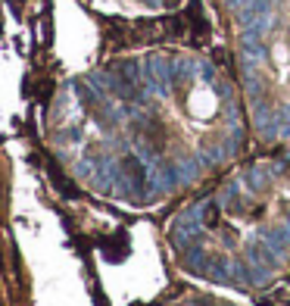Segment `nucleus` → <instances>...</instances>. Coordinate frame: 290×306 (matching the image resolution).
<instances>
[{"label": "nucleus", "mask_w": 290, "mask_h": 306, "mask_svg": "<svg viewBox=\"0 0 290 306\" xmlns=\"http://www.w3.org/2000/svg\"><path fill=\"white\" fill-rule=\"evenodd\" d=\"M175 247L187 272L231 288H259L290 259V175L259 166L194 203Z\"/></svg>", "instance_id": "f257e3e1"}, {"label": "nucleus", "mask_w": 290, "mask_h": 306, "mask_svg": "<svg viewBox=\"0 0 290 306\" xmlns=\"http://www.w3.org/2000/svg\"><path fill=\"white\" fill-rule=\"evenodd\" d=\"M184 306H228V303H222V300H190Z\"/></svg>", "instance_id": "f03ea898"}]
</instances>
